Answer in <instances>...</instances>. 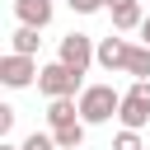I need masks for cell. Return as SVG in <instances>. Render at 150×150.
<instances>
[{"label":"cell","instance_id":"obj_1","mask_svg":"<svg viewBox=\"0 0 150 150\" xmlns=\"http://www.w3.org/2000/svg\"><path fill=\"white\" fill-rule=\"evenodd\" d=\"M122 112V94L112 89V84H89V89H80V122L84 127H103V122H112Z\"/></svg>","mask_w":150,"mask_h":150},{"label":"cell","instance_id":"obj_2","mask_svg":"<svg viewBox=\"0 0 150 150\" xmlns=\"http://www.w3.org/2000/svg\"><path fill=\"white\" fill-rule=\"evenodd\" d=\"M122 127L127 131H141L145 122H150V80H136L127 94H122Z\"/></svg>","mask_w":150,"mask_h":150},{"label":"cell","instance_id":"obj_3","mask_svg":"<svg viewBox=\"0 0 150 150\" xmlns=\"http://www.w3.org/2000/svg\"><path fill=\"white\" fill-rule=\"evenodd\" d=\"M38 89H42L47 98H75V89H80V70L52 61V66H42V75H38Z\"/></svg>","mask_w":150,"mask_h":150},{"label":"cell","instance_id":"obj_4","mask_svg":"<svg viewBox=\"0 0 150 150\" xmlns=\"http://www.w3.org/2000/svg\"><path fill=\"white\" fill-rule=\"evenodd\" d=\"M61 66H70V70H89V61H98V47H94V38H84V33H66L61 38V56H56Z\"/></svg>","mask_w":150,"mask_h":150},{"label":"cell","instance_id":"obj_5","mask_svg":"<svg viewBox=\"0 0 150 150\" xmlns=\"http://www.w3.org/2000/svg\"><path fill=\"white\" fill-rule=\"evenodd\" d=\"M38 75H42V70H38V61H33V56H19V52H9V56L0 61V80H5L9 89H28Z\"/></svg>","mask_w":150,"mask_h":150},{"label":"cell","instance_id":"obj_6","mask_svg":"<svg viewBox=\"0 0 150 150\" xmlns=\"http://www.w3.org/2000/svg\"><path fill=\"white\" fill-rule=\"evenodd\" d=\"M127 61H131V42H122V38H103L98 42V66L103 70H127Z\"/></svg>","mask_w":150,"mask_h":150},{"label":"cell","instance_id":"obj_7","mask_svg":"<svg viewBox=\"0 0 150 150\" xmlns=\"http://www.w3.org/2000/svg\"><path fill=\"white\" fill-rule=\"evenodd\" d=\"M14 14L23 28H47L52 23V0H14Z\"/></svg>","mask_w":150,"mask_h":150},{"label":"cell","instance_id":"obj_8","mask_svg":"<svg viewBox=\"0 0 150 150\" xmlns=\"http://www.w3.org/2000/svg\"><path fill=\"white\" fill-rule=\"evenodd\" d=\"M47 122H52V131L80 122V103H75V98H52V103H47Z\"/></svg>","mask_w":150,"mask_h":150},{"label":"cell","instance_id":"obj_9","mask_svg":"<svg viewBox=\"0 0 150 150\" xmlns=\"http://www.w3.org/2000/svg\"><path fill=\"white\" fill-rule=\"evenodd\" d=\"M141 23H145V14H141V5H136V0L112 9V28H117V33H131V28H141Z\"/></svg>","mask_w":150,"mask_h":150},{"label":"cell","instance_id":"obj_10","mask_svg":"<svg viewBox=\"0 0 150 150\" xmlns=\"http://www.w3.org/2000/svg\"><path fill=\"white\" fill-rule=\"evenodd\" d=\"M9 42H14L19 56H38V42H42V38H38V28H23V23H19V28L9 33Z\"/></svg>","mask_w":150,"mask_h":150},{"label":"cell","instance_id":"obj_11","mask_svg":"<svg viewBox=\"0 0 150 150\" xmlns=\"http://www.w3.org/2000/svg\"><path fill=\"white\" fill-rule=\"evenodd\" d=\"M52 141H56V150H80V141H84V122L56 127V131H52Z\"/></svg>","mask_w":150,"mask_h":150},{"label":"cell","instance_id":"obj_12","mask_svg":"<svg viewBox=\"0 0 150 150\" xmlns=\"http://www.w3.org/2000/svg\"><path fill=\"white\" fill-rule=\"evenodd\" d=\"M127 75H136V80H150V47H131Z\"/></svg>","mask_w":150,"mask_h":150},{"label":"cell","instance_id":"obj_13","mask_svg":"<svg viewBox=\"0 0 150 150\" xmlns=\"http://www.w3.org/2000/svg\"><path fill=\"white\" fill-rule=\"evenodd\" d=\"M112 150H145V145H141V131H127V127H122V131L112 136Z\"/></svg>","mask_w":150,"mask_h":150},{"label":"cell","instance_id":"obj_14","mask_svg":"<svg viewBox=\"0 0 150 150\" xmlns=\"http://www.w3.org/2000/svg\"><path fill=\"white\" fill-rule=\"evenodd\" d=\"M19 150H56V141H52V136H42V131H33V136H28Z\"/></svg>","mask_w":150,"mask_h":150},{"label":"cell","instance_id":"obj_15","mask_svg":"<svg viewBox=\"0 0 150 150\" xmlns=\"http://www.w3.org/2000/svg\"><path fill=\"white\" fill-rule=\"evenodd\" d=\"M66 5H70L75 14H98V9L108 5V0H66Z\"/></svg>","mask_w":150,"mask_h":150},{"label":"cell","instance_id":"obj_16","mask_svg":"<svg viewBox=\"0 0 150 150\" xmlns=\"http://www.w3.org/2000/svg\"><path fill=\"white\" fill-rule=\"evenodd\" d=\"M141 38H145V47H150V14H145V23H141Z\"/></svg>","mask_w":150,"mask_h":150},{"label":"cell","instance_id":"obj_17","mask_svg":"<svg viewBox=\"0 0 150 150\" xmlns=\"http://www.w3.org/2000/svg\"><path fill=\"white\" fill-rule=\"evenodd\" d=\"M117 5H131V0H108V9H117Z\"/></svg>","mask_w":150,"mask_h":150},{"label":"cell","instance_id":"obj_18","mask_svg":"<svg viewBox=\"0 0 150 150\" xmlns=\"http://www.w3.org/2000/svg\"><path fill=\"white\" fill-rule=\"evenodd\" d=\"M0 150H19V145H14V141H0Z\"/></svg>","mask_w":150,"mask_h":150}]
</instances>
